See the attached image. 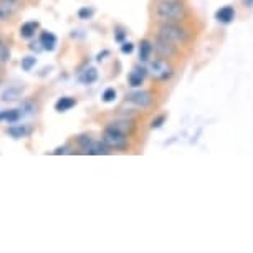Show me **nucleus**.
<instances>
[{
    "mask_svg": "<svg viewBox=\"0 0 253 253\" xmlns=\"http://www.w3.org/2000/svg\"><path fill=\"white\" fill-rule=\"evenodd\" d=\"M93 8H88V7H83V8H80V12H78V17L80 18H83V20H88V18H91L93 17Z\"/></svg>",
    "mask_w": 253,
    "mask_h": 253,
    "instance_id": "obj_24",
    "label": "nucleus"
},
{
    "mask_svg": "<svg viewBox=\"0 0 253 253\" xmlns=\"http://www.w3.org/2000/svg\"><path fill=\"white\" fill-rule=\"evenodd\" d=\"M132 50H134V45L129 43V42H124V43L121 45V51H123V53H131Z\"/></svg>",
    "mask_w": 253,
    "mask_h": 253,
    "instance_id": "obj_27",
    "label": "nucleus"
},
{
    "mask_svg": "<svg viewBox=\"0 0 253 253\" xmlns=\"http://www.w3.org/2000/svg\"><path fill=\"white\" fill-rule=\"evenodd\" d=\"M20 93L22 89L20 88H10V89H5L2 94V99L3 101H13V99L20 98Z\"/></svg>",
    "mask_w": 253,
    "mask_h": 253,
    "instance_id": "obj_19",
    "label": "nucleus"
},
{
    "mask_svg": "<svg viewBox=\"0 0 253 253\" xmlns=\"http://www.w3.org/2000/svg\"><path fill=\"white\" fill-rule=\"evenodd\" d=\"M152 51H154V46H152L151 42L142 40L139 43V60L142 61V63H147V61H149Z\"/></svg>",
    "mask_w": 253,
    "mask_h": 253,
    "instance_id": "obj_15",
    "label": "nucleus"
},
{
    "mask_svg": "<svg viewBox=\"0 0 253 253\" xmlns=\"http://www.w3.org/2000/svg\"><path fill=\"white\" fill-rule=\"evenodd\" d=\"M35 65H37L35 56H25V58H22V61H20V66H22L23 71H32V68Z\"/></svg>",
    "mask_w": 253,
    "mask_h": 253,
    "instance_id": "obj_21",
    "label": "nucleus"
},
{
    "mask_svg": "<svg viewBox=\"0 0 253 253\" xmlns=\"http://www.w3.org/2000/svg\"><path fill=\"white\" fill-rule=\"evenodd\" d=\"M15 10V2L13 0H5L0 3V20H7Z\"/></svg>",
    "mask_w": 253,
    "mask_h": 253,
    "instance_id": "obj_18",
    "label": "nucleus"
},
{
    "mask_svg": "<svg viewBox=\"0 0 253 253\" xmlns=\"http://www.w3.org/2000/svg\"><path fill=\"white\" fill-rule=\"evenodd\" d=\"M156 15L162 22L179 23L187 15V8L180 0H159L156 5Z\"/></svg>",
    "mask_w": 253,
    "mask_h": 253,
    "instance_id": "obj_1",
    "label": "nucleus"
},
{
    "mask_svg": "<svg viewBox=\"0 0 253 253\" xmlns=\"http://www.w3.org/2000/svg\"><path fill=\"white\" fill-rule=\"evenodd\" d=\"M108 126H111L113 129L123 132V134H126V136L134 131V124H132V121H127V119H116V121L109 123Z\"/></svg>",
    "mask_w": 253,
    "mask_h": 253,
    "instance_id": "obj_9",
    "label": "nucleus"
},
{
    "mask_svg": "<svg viewBox=\"0 0 253 253\" xmlns=\"http://www.w3.org/2000/svg\"><path fill=\"white\" fill-rule=\"evenodd\" d=\"M123 38H124V32L123 30H116V40L123 42Z\"/></svg>",
    "mask_w": 253,
    "mask_h": 253,
    "instance_id": "obj_29",
    "label": "nucleus"
},
{
    "mask_svg": "<svg viewBox=\"0 0 253 253\" xmlns=\"http://www.w3.org/2000/svg\"><path fill=\"white\" fill-rule=\"evenodd\" d=\"M243 2H245L248 7H253V0H243Z\"/></svg>",
    "mask_w": 253,
    "mask_h": 253,
    "instance_id": "obj_31",
    "label": "nucleus"
},
{
    "mask_svg": "<svg viewBox=\"0 0 253 253\" xmlns=\"http://www.w3.org/2000/svg\"><path fill=\"white\" fill-rule=\"evenodd\" d=\"M101 141L109 147V149H126L127 147V136L116 129H113L111 126L104 127Z\"/></svg>",
    "mask_w": 253,
    "mask_h": 253,
    "instance_id": "obj_3",
    "label": "nucleus"
},
{
    "mask_svg": "<svg viewBox=\"0 0 253 253\" xmlns=\"http://www.w3.org/2000/svg\"><path fill=\"white\" fill-rule=\"evenodd\" d=\"M147 73H149L152 78L156 80H161V81H166L172 76V68L167 65L166 60H152V61H147Z\"/></svg>",
    "mask_w": 253,
    "mask_h": 253,
    "instance_id": "obj_4",
    "label": "nucleus"
},
{
    "mask_svg": "<svg viewBox=\"0 0 253 253\" xmlns=\"http://www.w3.org/2000/svg\"><path fill=\"white\" fill-rule=\"evenodd\" d=\"M7 132L13 137V139H22V137H27L30 134V127L25 126V124H15V126L8 127Z\"/></svg>",
    "mask_w": 253,
    "mask_h": 253,
    "instance_id": "obj_10",
    "label": "nucleus"
},
{
    "mask_svg": "<svg viewBox=\"0 0 253 253\" xmlns=\"http://www.w3.org/2000/svg\"><path fill=\"white\" fill-rule=\"evenodd\" d=\"M8 56H10V53H8V48L3 43H0V63H2V61H7Z\"/></svg>",
    "mask_w": 253,
    "mask_h": 253,
    "instance_id": "obj_25",
    "label": "nucleus"
},
{
    "mask_svg": "<svg viewBox=\"0 0 253 253\" xmlns=\"http://www.w3.org/2000/svg\"><path fill=\"white\" fill-rule=\"evenodd\" d=\"M65 152H66L65 147H58V149L55 151V154H65Z\"/></svg>",
    "mask_w": 253,
    "mask_h": 253,
    "instance_id": "obj_30",
    "label": "nucleus"
},
{
    "mask_svg": "<svg viewBox=\"0 0 253 253\" xmlns=\"http://www.w3.org/2000/svg\"><path fill=\"white\" fill-rule=\"evenodd\" d=\"M146 73H147L146 68H142V66L141 68L139 66H136V68L129 73V76H127V83H129L132 88L141 86L142 81H144V78H146Z\"/></svg>",
    "mask_w": 253,
    "mask_h": 253,
    "instance_id": "obj_7",
    "label": "nucleus"
},
{
    "mask_svg": "<svg viewBox=\"0 0 253 253\" xmlns=\"http://www.w3.org/2000/svg\"><path fill=\"white\" fill-rule=\"evenodd\" d=\"M116 99V91H114V88H108L106 91L103 93V101L104 103H111Z\"/></svg>",
    "mask_w": 253,
    "mask_h": 253,
    "instance_id": "obj_23",
    "label": "nucleus"
},
{
    "mask_svg": "<svg viewBox=\"0 0 253 253\" xmlns=\"http://www.w3.org/2000/svg\"><path fill=\"white\" fill-rule=\"evenodd\" d=\"M152 46H154L156 53L162 56V58H170V56H174L175 51H177L174 43H170V42H167L164 38H159V37H157V40L152 43Z\"/></svg>",
    "mask_w": 253,
    "mask_h": 253,
    "instance_id": "obj_6",
    "label": "nucleus"
},
{
    "mask_svg": "<svg viewBox=\"0 0 253 253\" xmlns=\"http://www.w3.org/2000/svg\"><path fill=\"white\" fill-rule=\"evenodd\" d=\"M157 37L164 38V40L170 42L174 45H182L189 40V32L185 28L179 27L177 23H170V22H164L159 27V32H157Z\"/></svg>",
    "mask_w": 253,
    "mask_h": 253,
    "instance_id": "obj_2",
    "label": "nucleus"
},
{
    "mask_svg": "<svg viewBox=\"0 0 253 253\" xmlns=\"http://www.w3.org/2000/svg\"><path fill=\"white\" fill-rule=\"evenodd\" d=\"M37 28H38V22H25L20 27V37L27 38V40H30V38L35 37Z\"/></svg>",
    "mask_w": 253,
    "mask_h": 253,
    "instance_id": "obj_16",
    "label": "nucleus"
},
{
    "mask_svg": "<svg viewBox=\"0 0 253 253\" xmlns=\"http://www.w3.org/2000/svg\"><path fill=\"white\" fill-rule=\"evenodd\" d=\"M30 50H35V51H42L43 50V46H42V43L38 42V43H30Z\"/></svg>",
    "mask_w": 253,
    "mask_h": 253,
    "instance_id": "obj_28",
    "label": "nucleus"
},
{
    "mask_svg": "<svg viewBox=\"0 0 253 253\" xmlns=\"http://www.w3.org/2000/svg\"><path fill=\"white\" fill-rule=\"evenodd\" d=\"M164 121H166V116H157L156 119H152L151 127H152V129H157V127L162 126V123H164Z\"/></svg>",
    "mask_w": 253,
    "mask_h": 253,
    "instance_id": "obj_26",
    "label": "nucleus"
},
{
    "mask_svg": "<svg viewBox=\"0 0 253 253\" xmlns=\"http://www.w3.org/2000/svg\"><path fill=\"white\" fill-rule=\"evenodd\" d=\"M76 104L75 101V98H70V96H63V98H60L58 101L55 103V109L58 113H65V111H68V109H71Z\"/></svg>",
    "mask_w": 253,
    "mask_h": 253,
    "instance_id": "obj_17",
    "label": "nucleus"
},
{
    "mask_svg": "<svg viewBox=\"0 0 253 253\" xmlns=\"http://www.w3.org/2000/svg\"><path fill=\"white\" fill-rule=\"evenodd\" d=\"M23 116L20 113V109H7V111H0V121H5L8 124H15L17 121H20Z\"/></svg>",
    "mask_w": 253,
    "mask_h": 253,
    "instance_id": "obj_12",
    "label": "nucleus"
},
{
    "mask_svg": "<svg viewBox=\"0 0 253 253\" xmlns=\"http://www.w3.org/2000/svg\"><path fill=\"white\" fill-rule=\"evenodd\" d=\"M126 99L129 103H132L137 108H149L152 104V94L146 89H141V91H132L126 96Z\"/></svg>",
    "mask_w": 253,
    "mask_h": 253,
    "instance_id": "obj_5",
    "label": "nucleus"
},
{
    "mask_svg": "<svg viewBox=\"0 0 253 253\" xmlns=\"http://www.w3.org/2000/svg\"><path fill=\"white\" fill-rule=\"evenodd\" d=\"M78 80H80V83H83V84H91L98 80V70L89 66V68H86L84 71H81Z\"/></svg>",
    "mask_w": 253,
    "mask_h": 253,
    "instance_id": "obj_14",
    "label": "nucleus"
},
{
    "mask_svg": "<svg viewBox=\"0 0 253 253\" xmlns=\"http://www.w3.org/2000/svg\"><path fill=\"white\" fill-rule=\"evenodd\" d=\"M215 18L222 23H230L233 18H235V10H233V7H230V5L222 7L220 10H217Z\"/></svg>",
    "mask_w": 253,
    "mask_h": 253,
    "instance_id": "obj_13",
    "label": "nucleus"
},
{
    "mask_svg": "<svg viewBox=\"0 0 253 253\" xmlns=\"http://www.w3.org/2000/svg\"><path fill=\"white\" fill-rule=\"evenodd\" d=\"M93 142V139L89 136H86V134H83V136H80L78 137V146L81 147L83 151H86L88 147H89V144Z\"/></svg>",
    "mask_w": 253,
    "mask_h": 253,
    "instance_id": "obj_22",
    "label": "nucleus"
},
{
    "mask_svg": "<svg viewBox=\"0 0 253 253\" xmlns=\"http://www.w3.org/2000/svg\"><path fill=\"white\" fill-rule=\"evenodd\" d=\"M84 152H86V154H91V156H104L109 152V147L104 144L103 141H93Z\"/></svg>",
    "mask_w": 253,
    "mask_h": 253,
    "instance_id": "obj_11",
    "label": "nucleus"
},
{
    "mask_svg": "<svg viewBox=\"0 0 253 253\" xmlns=\"http://www.w3.org/2000/svg\"><path fill=\"white\" fill-rule=\"evenodd\" d=\"M40 43L43 46L45 51H53L56 48V43H58V38H56L55 33H51V32H42Z\"/></svg>",
    "mask_w": 253,
    "mask_h": 253,
    "instance_id": "obj_8",
    "label": "nucleus"
},
{
    "mask_svg": "<svg viewBox=\"0 0 253 253\" xmlns=\"http://www.w3.org/2000/svg\"><path fill=\"white\" fill-rule=\"evenodd\" d=\"M18 109H20L22 116H30V114H33L37 111V106L32 101H25V103H22V106Z\"/></svg>",
    "mask_w": 253,
    "mask_h": 253,
    "instance_id": "obj_20",
    "label": "nucleus"
}]
</instances>
